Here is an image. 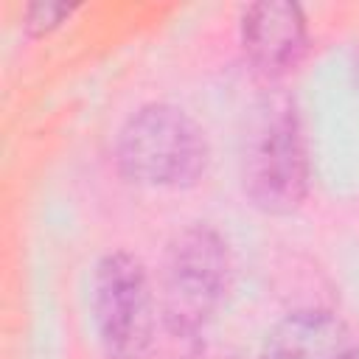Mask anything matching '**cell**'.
Returning a JSON list of instances; mask_svg holds the SVG:
<instances>
[{"label":"cell","instance_id":"1","mask_svg":"<svg viewBox=\"0 0 359 359\" xmlns=\"http://www.w3.org/2000/svg\"><path fill=\"white\" fill-rule=\"evenodd\" d=\"M244 191L266 213H292L309 191V157L294 104L264 95L244 137Z\"/></svg>","mask_w":359,"mask_h":359},{"label":"cell","instance_id":"2","mask_svg":"<svg viewBox=\"0 0 359 359\" xmlns=\"http://www.w3.org/2000/svg\"><path fill=\"white\" fill-rule=\"evenodd\" d=\"M118 165L129 180L143 185H191L208 165V143L182 109L149 104L121 129Z\"/></svg>","mask_w":359,"mask_h":359},{"label":"cell","instance_id":"3","mask_svg":"<svg viewBox=\"0 0 359 359\" xmlns=\"http://www.w3.org/2000/svg\"><path fill=\"white\" fill-rule=\"evenodd\" d=\"M230 255L219 233L194 224L182 230L163 261L160 314L171 334H196L224 297Z\"/></svg>","mask_w":359,"mask_h":359},{"label":"cell","instance_id":"4","mask_svg":"<svg viewBox=\"0 0 359 359\" xmlns=\"http://www.w3.org/2000/svg\"><path fill=\"white\" fill-rule=\"evenodd\" d=\"M93 311L104 359H149L154 348V297L143 264L109 252L95 266Z\"/></svg>","mask_w":359,"mask_h":359},{"label":"cell","instance_id":"5","mask_svg":"<svg viewBox=\"0 0 359 359\" xmlns=\"http://www.w3.org/2000/svg\"><path fill=\"white\" fill-rule=\"evenodd\" d=\"M309 31L297 3L261 0L241 14V45L247 59L264 76H280L292 70L306 53Z\"/></svg>","mask_w":359,"mask_h":359},{"label":"cell","instance_id":"6","mask_svg":"<svg viewBox=\"0 0 359 359\" xmlns=\"http://www.w3.org/2000/svg\"><path fill=\"white\" fill-rule=\"evenodd\" d=\"M261 359H359L348 325L331 311H294L266 337Z\"/></svg>","mask_w":359,"mask_h":359},{"label":"cell","instance_id":"7","mask_svg":"<svg viewBox=\"0 0 359 359\" xmlns=\"http://www.w3.org/2000/svg\"><path fill=\"white\" fill-rule=\"evenodd\" d=\"M73 6L70 3H56V0H45V3H31L25 8V28L31 34H42L56 28L65 17H70Z\"/></svg>","mask_w":359,"mask_h":359}]
</instances>
